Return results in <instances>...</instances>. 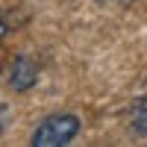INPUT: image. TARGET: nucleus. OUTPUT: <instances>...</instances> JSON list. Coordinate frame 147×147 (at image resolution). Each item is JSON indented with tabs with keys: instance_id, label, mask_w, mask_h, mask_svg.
Segmentation results:
<instances>
[{
	"instance_id": "obj_1",
	"label": "nucleus",
	"mask_w": 147,
	"mask_h": 147,
	"mask_svg": "<svg viewBox=\"0 0 147 147\" xmlns=\"http://www.w3.org/2000/svg\"><path fill=\"white\" fill-rule=\"evenodd\" d=\"M77 132H80V118L77 115H68V112L50 115L32 129L30 144L32 147H65L77 138Z\"/></svg>"
},
{
	"instance_id": "obj_2",
	"label": "nucleus",
	"mask_w": 147,
	"mask_h": 147,
	"mask_svg": "<svg viewBox=\"0 0 147 147\" xmlns=\"http://www.w3.org/2000/svg\"><path fill=\"white\" fill-rule=\"evenodd\" d=\"M35 82H38V65H35L30 56H18L15 62H12V71H9L12 91H30Z\"/></svg>"
},
{
	"instance_id": "obj_3",
	"label": "nucleus",
	"mask_w": 147,
	"mask_h": 147,
	"mask_svg": "<svg viewBox=\"0 0 147 147\" xmlns=\"http://www.w3.org/2000/svg\"><path fill=\"white\" fill-rule=\"evenodd\" d=\"M129 124H132V132L138 136H147V97H138L129 109Z\"/></svg>"
},
{
	"instance_id": "obj_4",
	"label": "nucleus",
	"mask_w": 147,
	"mask_h": 147,
	"mask_svg": "<svg viewBox=\"0 0 147 147\" xmlns=\"http://www.w3.org/2000/svg\"><path fill=\"white\" fill-rule=\"evenodd\" d=\"M6 32H9V27H6V18H3V15H0V38H3V35H6Z\"/></svg>"
},
{
	"instance_id": "obj_5",
	"label": "nucleus",
	"mask_w": 147,
	"mask_h": 147,
	"mask_svg": "<svg viewBox=\"0 0 147 147\" xmlns=\"http://www.w3.org/2000/svg\"><path fill=\"white\" fill-rule=\"evenodd\" d=\"M0 132H3V124H0Z\"/></svg>"
}]
</instances>
